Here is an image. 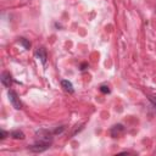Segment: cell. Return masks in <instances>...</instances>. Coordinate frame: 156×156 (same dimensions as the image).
I'll use <instances>...</instances> for the list:
<instances>
[{"instance_id": "6da1fadb", "label": "cell", "mask_w": 156, "mask_h": 156, "mask_svg": "<svg viewBox=\"0 0 156 156\" xmlns=\"http://www.w3.org/2000/svg\"><path fill=\"white\" fill-rule=\"evenodd\" d=\"M52 135H54V132H50L48 129H39L35 133L38 141H43V143H46L50 145L52 144Z\"/></svg>"}, {"instance_id": "7a4b0ae2", "label": "cell", "mask_w": 156, "mask_h": 156, "mask_svg": "<svg viewBox=\"0 0 156 156\" xmlns=\"http://www.w3.org/2000/svg\"><path fill=\"white\" fill-rule=\"evenodd\" d=\"M7 98H9L10 102H11V105H12L16 110H21V108H22V102L20 101V98H18V95H17V93H16L15 90L9 89V91H7Z\"/></svg>"}, {"instance_id": "3957f363", "label": "cell", "mask_w": 156, "mask_h": 156, "mask_svg": "<svg viewBox=\"0 0 156 156\" xmlns=\"http://www.w3.org/2000/svg\"><path fill=\"white\" fill-rule=\"evenodd\" d=\"M49 147H50V144H46V143H43V141H38L37 140L35 144H33V145L29 146V150L32 152H43V151H45Z\"/></svg>"}, {"instance_id": "277c9868", "label": "cell", "mask_w": 156, "mask_h": 156, "mask_svg": "<svg viewBox=\"0 0 156 156\" xmlns=\"http://www.w3.org/2000/svg\"><path fill=\"white\" fill-rule=\"evenodd\" d=\"M0 79H1L2 85L6 87V88H10V87L12 85V83H13V78H12V76L10 74V72H7V71H5V72L1 73Z\"/></svg>"}, {"instance_id": "5b68a950", "label": "cell", "mask_w": 156, "mask_h": 156, "mask_svg": "<svg viewBox=\"0 0 156 156\" xmlns=\"http://www.w3.org/2000/svg\"><path fill=\"white\" fill-rule=\"evenodd\" d=\"M123 132H124V127L121 123H117L110 128V134L112 138H118L121 134H123Z\"/></svg>"}, {"instance_id": "8992f818", "label": "cell", "mask_w": 156, "mask_h": 156, "mask_svg": "<svg viewBox=\"0 0 156 156\" xmlns=\"http://www.w3.org/2000/svg\"><path fill=\"white\" fill-rule=\"evenodd\" d=\"M35 57H37L43 65H45V63H46V58H48L46 50H45L44 48H38L37 51H35Z\"/></svg>"}, {"instance_id": "52a82bcc", "label": "cell", "mask_w": 156, "mask_h": 156, "mask_svg": "<svg viewBox=\"0 0 156 156\" xmlns=\"http://www.w3.org/2000/svg\"><path fill=\"white\" fill-rule=\"evenodd\" d=\"M61 87H62V89H63L66 93H68V94H73V93H74L73 84H72L69 80H67V79H62V80H61Z\"/></svg>"}, {"instance_id": "ba28073f", "label": "cell", "mask_w": 156, "mask_h": 156, "mask_svg": "<svg viewBox=\"0 0 156 156\" xmlns=\"http://www.w3.org/2000/svg\"><path fill=\"white\" fill-rule=\"evenodd\" d=\"M10 135L13 138V139H20V140H23L24 139V133L20 129H16V130H12L10 133Z\"/></svg>"}, {"instance_id": "9c48e42d", "label": "cell", "mask_w": 156, "mask_h": 156, "mask_svg": "<svg viewBox=\"0 0 156 156\" xmlns=\"http://www.w3.org/2000/svg\"><path fill=\"white\" fill-rule=\"evenodd\" d=\"M20 43H21V44L24 46V49H27V50L30 48V41H28L26 38H20Z\"/></svg>"}, {"instance_id": "30bf717a", "label": "cell", "mask_w": 156, "mask_h": 156, "mask_svg": "<svg viewBox=\"0 0 156 156\" xmlns=\"http://www.w3.org/2000/svg\"><path fill=\"white\" fill-rule=\"evenodd\" d=\"M99 90L102 93V94H108L111 90H110V88H108V85H105V84H102V85H100V88H99Z\"/></svg>"}, {"instance_id": "8fae6325", "label": "cell", "mask_w": 156, "mask_h": 156, "mask_svg": "<svg viewBox=\"0 0 156 156\" xmlns=\"http://www.w3.org/2000/svg\"><path fill=\"white\" fill-rule=\"evenodd\" d=\"M63 130H65V127H63V126H61L60 128H56V129L54 130V134H61Z\"/></svg>"}, {"instance_id": "7c38bea8", "label": "cell", "mask_w": 156, "mask_h": 156, "mask_svg": "<svg viewBox=\"0 0 156 156\" xmlns=\"http://www.w3.org/2000/svg\"><path fill=\"white\" fill-rule=\"evenodd\" d=\"M149 100H150V102L152 104V106L156 108V96H149Z\"/></svg>"}, {"instance_id": "4fadbf2b", "label": "cell", "mask_w": 156, "mask_h": 156, "mask_svg": "<svg viewBox=\"0 0 156 156\" xmlns=\"http://www.w3.org/2000/svg\"><path fill=\"white\" fill-rule=\"evenodd\" d=\"M6 135H7V132H5V130H1L0 132V139H5Z\"/></svg>"}, {"instance_id": "5bb4252c", "label": "cell", "mask_w": 156, "mask_h": 156, "mask_svg": "<svg viewBox=\"0 0 156 156\" xmlns=\"http://www.w3.org/2000/svg\"><path fill=\"white\" fill-rule=\"evenodd\" d=\"M87 67H88V65H87V63H82V66H80V69H82V71H84Z\"/></svg>"}]
</instances>
